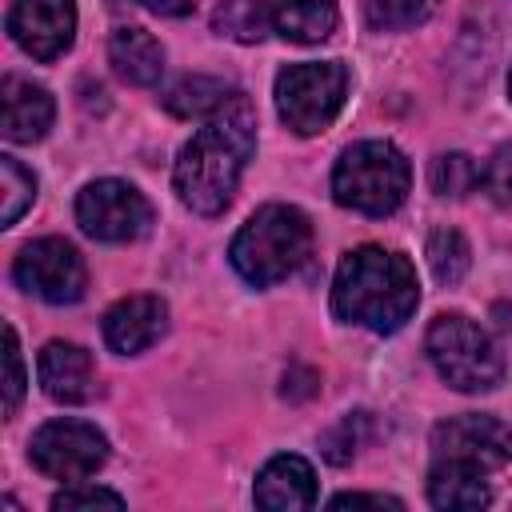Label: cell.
I'll return each mask as SVG.
<instances>
[{
	"instance_id": "9",
	"label": "cell",
	"mask_w": 512,
	"mask_h": 512,
	"mask_svg": "<svg viewBox=\"0 0 512 512\" xmlns=\"http://www.w3.org/2000/svg\"><path fill=\"white\" fill-rule=\"evenodd\" d=\"M32 464L52 480H84L108 460V440L84 420H52L28 444Z\"/></svg>"
},
{
	"instance_id": "3",
	"label": "cell",
	"mask_w": 512,
	"mask_h": 512,
	"mask_svg": "<svg viewBox=\"0 0 512 512\" xmlns=\"http://www.w3.org/2000/svg\"><path fill=\"white\" fill-rule=\"evenodd\" d=\"M308 248H312L308 216L292 204H264L244 220L228 256H232V268L248 284L268 288V284L292 276L308 260Z\"/></svg>"
},
{
	"instance_id": "27",
	"label": "cell",
	"mask_w": 512,
	"mask_h": 512,
	"mask_svg": "<svg viewBox=\"0 0 512 512\" xmlns=\"http://www.w3.org/2000/svg\"><path fill=\"white\" fill-rule=\"evenodd\" d=\"M480 184L488 188V196H492L496 204H512V140L500 144V148L488 156V164H484V172H480Z\"/></svg>"
},
{
	"instance_id": "22",
	"label": "cell",
	"mask_w": 512,
	"mask_h": 512,
	"mask_svg": "<svg viewBox=\"0 0 512 512\" xmlns=\"http://www.w3.org/2000/svg\"><path fill=\"white\" fill-rule=\"evenodd\" d=\"M480 164L468 156V152H444V156H436L432 160V168H428V184H432V192L436 196H468L476 184H480Z\"/></svg>"
},
{
	"instance_id": "4",
	"label": "cell",
	"mask_w": 512,
	"mask_h": 512,
	"mask_svg": "<svg viewBox=\"0 0 512 512\" xmlns=\"http://www.w3.org/2000/svg\"><path fill=\"white\" fill-rule=\"evenodd\" d=\"M412 184V168L404 152L388 140H360L340 152L332 168V196L336 204L364 212V216H388L404 204Z\"/></svg>"
},
{
	"instance_id": "16",
	"label": "cell",
	"mask_w": 512,
	"mask_h": 512,
	"mask_svg": "<svg viewBox=\"0 0 512 512\" xmlns=\"http://www.w3.org/2000/svg\"><path fill=\"white\" fill-rule=\"evenodd\" d=\"M108 64L124 84L148 88L164 72V48L152 32L144 28H116L108 40Z\"/></svg>"
},
{
	"instance_id": "31",
	"label": "cell",
	"mask_w": 512,
	"mask_h": 512,
	"mask_svg": "<svg viewBox=\"0 0 512 512\" xmlns=\"http://www.w3.org/2000/svg\"><path fill=\"white\" fill-rule=\"evenodd\" d=\"M508 92H512V68H508Z\"/></svg>"
},
{
	"instance_id": "23",
	"label": "cell",
	"mask_w": 512,
	"mask_h": 512,
	"mask_svg": "<svg viewBox=\"0 0 512 512\" xmlns=\"http://www.w3.org/2000/svg\"><path fill=\"white\" fill-rule=\"evenodd\" d=\"M36 196V176L16 160V156H0V224H16L20 212L32 204Z\"/></svg>"
},
{
	"instance_id": "19",
	"label": "cell",
	"mask_w": 512,
	"mask_h": 512,
	"mask_svg": "<svg viewBox=\"0 0 512 512\" xmlns=\"http://www.w3.org/2000/svg\"><path fill=\"white\" fill-rule=\"evenodd\" d=\"M232 100V88L216 76H184L164 92V108L180 120H208Z\"/></svg>"
},
{
	"instance_id": "6",
	"label": "cell",
	"mask_w": 512,
	"mask_h": 512,
	"mask_svg": "<svg viewBox=\"0 0 512 512\" xmlns=\"http://www.w3.org/2000/svg\"><path fill=\"white\" fill-rule=\"evenodd\" d=\"M348 96V68L340 60L288 64L276 76V112L296 136L324 132Z\"/></svg>"
},
{
	"instance_id": "25",
	"label": "cell",
	"mask_w": 512,
	"mask_h": 512,
	"mask_svg": "<svg viewBox=\"0 0 512 512\" xmlns=\"http://www.w3.org/2000/svg\"><path fill=\"white\" fill-rule=\"evenodd\" d=\"M120 508L124 504V496L120 492H112V488H100V484H80V480H72L64 492H56L52 496V508L56 512H76V508Z\"/></svg>"
},
{
	"instance_id": "7",
	"label": "cell",
	"mask_w": 512,
	"mask_h": 512,
	"mask_svg": "<svg viewBox=\"0 0 512 512\" xmlns=\"http://www.w3.org/2000/svg\"><path fill=\"white\" fill-rule=\"evenodd\" d=\"M76 224L104 244L140 240L152 224V204L128 180H92L76 196Z\"/></svg>"
},
{
	"instance_id": "17",
	"label": "cell",
	"mask_w": 512,
	"mask_h": 512,
	"mask_svg": "<svg viewBox=\"0 0 512 512\" xmlns=\"http://www.w3.org/2000/svg\"><path fill=\"white\" fill-rule=\"evenodd\" d=\"M268 24L292 44H320L336 32V0H268Z\"/></svg>"
},
{
	"instance_id": "11",
	"label": "cell",
	"mask_w": 512,
	"mask_h": 512,
	"mask_svg": "<svg viewBox=\"0 0 512 512\" xmlns=\"http://www.w3.org/2000/svg\"><path fill=\"white\" fill-rule=\"evenodd\" d=\"M12 40L32 60H56L72 48L76 36V4L72 0H16L8 12Z\"/></svg>"
},
{
	"instance_id": "12",
	"label": "cell",
	"mask_w": 512,
	"mask_h": 512,
	"mask_svg": "<svg viewBox=\"0 0 512 512\" xmlns=\"http://www.w3.org/2000/svg\"><path fill=\"white\" fill-rule=\"evenodd\" d=\"M100 328H104V344L112 352L136 356V352L152 348L164 336V328H168V304L160 296H148V292L124 296V300H116L104 312V324Z\"/></svg>"
},
{
	"instance_id": "8",
	"label": "cell",
	"mask_w": 512,
	"mask_h": 512,
	"mask_svg": "<svg viewBox=\"0 0 512 512\" xmlns=\"http://www.w3.org/2000/svg\"><path fill=\"white\" fill-rule=\"evenodd\" d=\"M12 276L24 292L48 300V304H76L88 288V268L80 252L60 236H40L20 248Z\"/></svg>"
},
{
	"instance_id": "26",
	"label": "cell",
	"mask_w": 512,
	"mask_h": 512,
	"mask_svg": "<svg viewBox=\"0 0 512 512\" xmlns=\"http://www.w3.org/2000/svg\"><path fill=\"white\" fill-rule=\"evenodd\" d=\"M24 396V360H20V340L12 324H4V412L12 416Z\"/></svg>"
},
{
	"instance_id": "15",
	"label": "cell",
	"mask_w": 512,
	"mask_h": 512,
	"mask_svg": "<svg viewBox=\"0 0 512 512\" xmlns=\"http://www.w3.org/2000/svg\"><path fill=\"white\" fill-rule=\"evenodd\" d=\"M0 96H4V140H12V144L44 140V132L52 128V116H56L48 88L20 80V76H8Z\"/></svg>"
},
{
	"instance_id": "24",
	"label": "cell",
	"mask_w": 512,
	"mask_h": 512,
	"mask_svg": "<svg viewBox=\"0 0 512 512\" xmlns=\"http://www.w3.org/2000/svg\"><path fill=\"white\" fill-rule=\"evenodd\" d=\"M436 4L440 0H368V20H372V28L404 32V28L424 24L436 12Z\"/></svg>"
},
{
	"instance_id": "21",
	"label": "cell",
	"mask_w": 512,
	"mask_h": 512,
	"mask_svg": "<svg viewBox=\"0 0 512 512\" xmlns=\"http://www.w3.org/2000/svg\"><path fill=\"white\" fill-rule=\"evenodd\" d=\"M428 264L440 284H460L472 264V248L456 228H436L428 236Z\"/></svg>"
},
{
	"instance_id": "2",
	"label": "cell",
	"mask_w": 512,
	"mask_h": 512,
	"mask_svg": "<svg viewBox=\"0 0 512 512\" xmlns=\"http://www.w3.org/2000/svg\"><path fill=\"white\" fill-rule=\"evenodd\" d=\"M420 304L416 268L392 248L364 244L348 252L332 280V312L368 332H396Z\"/></svg>"
},
{
	"instance_id": "10",
	"label": "cell",
	"mask_w": 512,
	"mask_h": 512,
	"mask_svg": "<svg viewBox=\"0 0 512 512\" xmlns=\"http://www.w3.org/2000/svg\"><path fill=\"white\" fill-rule=\"evenodd\" d=\"M432 460H456L480 472H492L512 460V428L496 416H452L432 428Z\"/></svg>"
},
{
	"instance_id": "14",
	"label": "cell",
	"mask_w": 512,
	"mask_h": 512,
	"mask_svg": "<svg viewBox=\"0 0 512 512\" xmlns=\"http://www.w3.org/2000/svg\"><path fill=\"white\" fill-rule=\"evenodd\" d=\"M256 504L268 512H300L316 504V472L304 456H272L256 476Z\"/></svg>"
},
{
	"instance_id": "20",
	"label": "cell",
	"mask_w": 512,
	"mask_h": 512,
	"mask_svg": "<svg viewBox=\"0 0 512 512\" xmlns=\"http://www.w3.org/2000/svg\"><path fill=\"white\" fill-rule=\"evenodd\" d=\"M216 32L228 36V40H240V44H256L272 32L268 24V0H224L212 16Z\"/></svg>"
},
{
	"instance_id": "28",
	"label": "cell",
	"mask_w": 512,
	"mask_h": 512,
	"mask_svg": "<svg viewBox=\"0 0 512 512\" xmlns=\"http://www.w3.org/2000/svg\"><path fill=\"white\" fill-rule=\"evenodd\" d=\"M368 420V412H348L328 436H324V456L332 460V464H344V460H352L356 456V444H360V424Z\"/></svg>"
},
{
	"instance_id": "30",
	"label": "cell",
	"mask_w": 512,
	"mask_h": 512,
	"mask_svg": "<svg viewBox=\"0 0 512 512\" xmlns=\"http://www.w3.org/2000/svg\"><path fill=\"white\" fill-rule=\"evenodd\" d=\"M136 4H144L156 16H184V12H192V0H136Z\"/></svg>"
},
{
	"instance_id": "5",
	"label": "cell",
	"mask_w": 512,
	"mask_h": 512,
	"mask_svg": "<svg viewBox=\"0 0 512 512\" xmlns=\"http://www.w3.org/2000/svg\"><path fill=\"white\" fill-rule=\"evenodd\" d=\"M424 348H428V360L440 372V380L452 384L456 392H488L504 376V356H500L496 340L476 320H468L460 312L436 316L428 324Z\"/></svg>"
},
{
	"instance_id": "18",
	"label": "cell",
	"mask_w": 512,
	"mask_h": 512,
	"mask_svg": "<svg viewBox=\"0 0 512 512\" xmlns=\"http://www.w3.org/2000/svg\"><path fill=\"white\" fill-rule=\"evenodd\" d=\"M428 500L436 508H484L492 500V492H488V480L480 468H468L456 460H432Z\"/></svg>"
},
{
	"instance_id": "1",
	"label": "cell",
	"mask_w": 512,
	"mask_h": 512,
	"mask_svg": "<svg viewBox=\"0 0 512 512\" xmlns=\"http://www.w3.org/2000/svg\"><path fill=\"white\" fill-rule=\"evenodd\" d=\"M256 148V112L244 92H232V100L204 120V128L180 148L172 184L184 208L200 216H216L232 204V192L240 184V172Z\"/></svg>"
},
{
	"instance_id": "13",
	"label": "cell",
	"mask_w": 512,
	"mask_h": 512,
	"mask_svg": "<svg viewBox=\"0 0 512 512\" xmlns=\"http://www.w3.org/2000/svg\"><path fill=\"white\" fill-rule=\"evenodd\" d=\"M36 372H40V388L60 404H84L96 392V368L80 344L48 340Z\"/></svg>"
},
{
	"instance_id": "29",
	"label": "cell",
	"mask_w": 512,
	"mask_h": 512,
	"mask_svg": "<svg viewBox=\"0 0 512 512\" xmlns=\"http://www.w3.org/2000/svg\"><path fill=\"white\" fill-rule=\"evenodd\" d=\"M328 504L332 508H404L396 496H380V492H340Z\"/></svg>"
}]
</instances>
